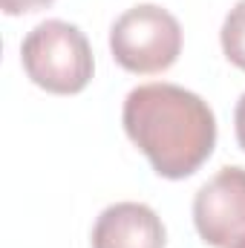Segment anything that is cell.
<instances>
[{
    "mask_svg": "<svg viewBox=\"0 0 245 248\" xmlns=\"http://www.w3.org/2000/svg\"><path fill=\"white\" fill-rule=\"evenodd\" d=\"M165 225L150 205L116 202L92 225V248H165Z\"/></svg>",
    "mask_w": 245,
    "mask_h": 248,
    "instance_id": "5",
    "label": "cell"
},
{
    "mask_svg": "<svg viewBox=\"0 0 245 248\" xmlns=\"http://www.w3.org/2000/svg\"><path fill=\"white\" fill-rule=\"evenodd\" d=\"M193 225L205 246L231 248L245 237V168L228 165L193 196Z\"/></svg>",
    "mask_w": 245,
    "mask_h": 248,
    "instance_id": "4",
    "label": "cell"
},
{
    "mask_svg": "<svg viewBox=\"0 0 245 248\" xmlns=\"http://www.w3.org/2000/svg\"><path fill=\"white\" fill-rule=\"evenodd\" d=\"M20 61L32 84L55 95L81 93L95 72L87 35L66 20L38 23L20 44Z\"/></svg>",
    "mask_w": 245,
    "mask_h": 248,
    "instance_id": "2",
    "label": "cell"
},
{
    "mask_svg": "<svg viewBox=\"0 0 245 248\" xmlns=\"http://www.w3.org/2000/svg\"><path fill=\"white\" fill-rule=\"evenodd\" d=\"M110 52L127 72H165L182 52V26L168 9L156 3L133 6L110 29Z\"/></svg>",
    "mask_w": 245,
    "mask_h": 248,
    "instance_id": "3",
    "label": "cell"
},
{
    "mask_svg": "<svg viewBox=\"0 0 245 248\" xmlns=\"http://www.w3.org/2000/svg\"><path fill=\"white\" fill-rule=\"evenodd\" d=\"M122 124L150 168L165 179L193 176L216 147V119L208 101L168 81L130 90Z\"/></svg>",
    "mask_w": 245,
    "mask_h": 248,
    "instance_id": "1",
    "label": "cell"
},
{
    "mask_svg": "<svg viewBox=\"0 0 245 248\" xmlns=\"http://www.w3.org/2000/svg\"><path fill=\"white\" fill-rule=\"evenodd\" d=\"M234 124H237V141H240V147L245 150V93H243V98L237 101V110H234Z\"/></svg>",
    "mask_w": 245,
    "mask_h": 248,
    "instance_id": "8",
    "label": "cell"
},
{
    "mask_svg": "<svg viewBox=\"0 0 245 248\" xmlns=\"http://www.w3.org/2000/svg\"><path fill=\"white\" fill-rule=\"evenodd\" d=\"M52 0H0V9L6 15H26V12H38L46 9Z\"/></svg>",
    "mask_w": 245,
    "mask_h": 248,
    "instance_id": "7",
    "label": "cell"
},
{
    "mask_svg": "<svg viewBox=\"0 0 245 248\" xmlns=\"http://www.w3.org/2000/svg\"><path fill=\"white\" fill-rule=\"evenodd\" d=\"M231 248H245V237H243V240H237V243H234Z\"/></svg>",
    "mask_w": 245,
    "mask_h": 248,
    "instance_id": "9",
    "label": "cell"
},
{
    "mask_svg": "<svg viewBox=\"0 0 245 248\" xmlns=\"http://www.w3.org/2000/svg\"><path fill=\"white\" fill-rule=\"evenodd\" d=\"M219 41H222L225 58L234 63V66L245 69V0H240V3L225 15Z\"/></svg>",
    "mask_w": 245,
    "mask_h": 248,
    "instance_id": "6",
    "label": "cell"
}]
</instances>
